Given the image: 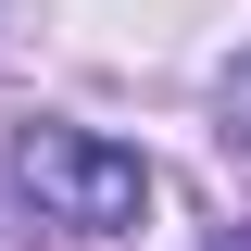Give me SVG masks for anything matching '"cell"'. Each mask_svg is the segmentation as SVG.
<instances>
[{
	"label": "cell",
	"mask_w": 251,
	"mask_h": 251,
	"mask_svg": "<svg viewBox=\"0 0 251 251\" xmlns=\"http://www.w3.org/2000/svg\"><path fill=\"white\" fill-rule=\"evenodd\" d=\"M226 138H239V151H251V50L226 63Z\"/></svg>",
	"instance_id": "2"
},
{
	"label": "cell",
	"mask_w": 251,
	"mask_h": 251,
	"mask_svg": "<svg viewBox=\"0 0 251 251\" xmlns=\"http://www.w3.org/2000/svg\"><path fill=\"white\" fill-rule=\"evenodd\" d=\"M13 176H25V201L50 226H75V239H126V226L151 214V163L113 151V138H88V126H25V138H13Z\"/></svg>",
	"instance_id": "1"
}]
</instances>
